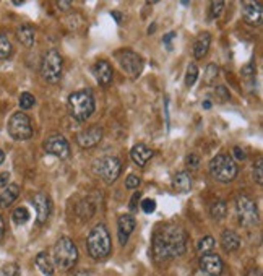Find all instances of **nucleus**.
<instances>
[{
    "instance_id": "obj_1",
    "label": "nucleus",
    "mask_w": 263,
    "mask_h": 276,
    "mask_svg": "<svg viewBox=\"0 0 263 276\" xmlns=\"http://www.w3.org/2000/svg\"><path fill=\"white\" fill-rule=\"evenodd\" d=\"M187 237L183 229L177 224H164L156 231L153 236L151 252L156 263L171 262L172 258H177L186 254Z\"/></svg>"
},
{
    "instance_id": "obj_2",
    "label": "nucleus",
    "mask_w": 263,
    "mask_h": 276,
    "mask_svg": "<svg viewBox=\"0 0 263 276\" xmlns=\"http://www.w3.org/2000/svg\"><path fill=\"white\" fill-rule=\"evenodd\" d=\"M86 247H88V254H90V257L94 258V260L99 262V260H104V258H108L112 248L108 228L104 224H96L91 229V233L88 234Z\"/></svg>"
},
{
    "instance_id": "obj_3",
    "label": "nucleus",
    "mask_w": 263,
    "mask_h": 276,
    "mask_svg": "<svg viewBox=\"0 0 263 276\" xmlns=\"http://www.w3.org/2000/svg\"><path fill=\"white\" fill-rule=\"evenodd\" d=\"M68 111L70 115L78 120L85 122L91 117V114L94 112V97L88 90H80L75 91L68 96Z\"/></svg>"
},
{
    "instance_id": "obj_4",
    "label": "nucleus",
    "mask_w": 263,
    "mask_h": 276,
    "mask_svg": "<svg viewBox=\"0 0 263 276\" xmlns=\"http://www.w3.org/2000/svg\"><path fill=\"white\" fill-rule=\"evenodd\" d=\"M78 250L72 239L62 237L57 240L54 247V266L60 271H68L76 265Z\"/></svg>"
},
{
    "instance_id": "obj_5",
    "label": "nucleus",
    "mask_w": 263,
    "mask_h": 276,
    "mask_svg": "<svg viewBox=\"0 0 263 276\" xmlns=\"http://www.w3.org/2000/svg\"><path fill=\"white\" fill-rule=\"evenodd\" d=\"M209 174L218 182L229 184L238 175V164L229 155H218L209 161Z\"/></svg>"
},
{
    "instance_id": "obj_6",
    "label": "nucleus",
    "mask_w": 263,
    "mask_h": 276,
    "mask_svg": "<svg viewBox=\"0 0 263 276\" xmlns=\"http://www.w3.org/2000/svg\"><path fill=\"white\" fill-rule=\"evenodd\" d=\"M7 130H8V135H10L13 140H18V141L30 140L33 137L31 120H30L28 115L23 114V112L12 114V117L8 119V123H7Z\"/></svg>"
},
{
    "instance_id": "obj_7",
    "label": "nucleus",
    "mask_w": 263,
    "mask_h": 276,
    "mask_svg": "<svg viewBox=\"0 0 263 276\" xmlns=\"http://www.w3.org/2000/svg\"><path fill=\"white\" fill-rule=\"evenodd\" d=\"M41 75L47 83H57L62 77V57L57 51H49L42 59Z\"/></svg>"
},
{
    "instance_id": "obj_8",
    "label": "nucleus",
    "mask_w": 263,
    "mask_h": 276,
    "mask_svg": "<svg viewBox=\"0 0 263 276\" xmlns=\"http://www.w3.org/2000/svg\"><path fill=\"white\" fill-rule=\"evenodd\" d=\"M235 208H238L239 222L244 228H253L258 224V210L253 200H250L245 195H241L235 200Z\"/></svg>"
},
{
    "instance_id": "obj_9",
    "label": "nucleus",
    "mask_w": 263,
    "mask_h": 276,
    "mask_svg": "<svg viewBox=\"0 0 263 276\" xmlns=\"http://www.w3.org/2000/svg\"><path fill=\"white\" fill-rule=\"evenodd\" d=\"M94 171L104 182L112 184L117 181V177L120 175L122 164L116 156H104L99 161H96Z\"/></svg>"
},
{
    "instance_id": "obj_10",
    "label": "nucleus",
    "mask_w": 263,
    "mask_h": 276,
    "mask_svg": "<svg viewBox=\"0 0 263 276\" xmlns=\"http://www.w3.org/2000/svg\"><path fill=\"white\" fill-rule=\"evenodd\" d=\"M116 59L120 64L122 70L132 77V78H137L143 70V59L140 57L137 52L134 51H119L116 54Z\"/></svg>"
},
{
    "instance_id": "obj_11",
    "label": "nucleus",
    "mask_w": 263,
    "mask_h": 276,
    "mask_svg": "<svg viewBox=\"0 0 263 276\" xmlns=\"http://www.w3.org/2000/svg\"><path fill=\"white\" fill-rule=\"evenodd\" d=\"M44 149H46L49 155L60 158V159H67L70 156V145L64 135L49 137L46 140V143H44Z\"/></svg>"
},
{
    "instance_id": "obj_12",
    "label": "nucleus",
    "mask_w": 263,
    "mask_h": 276,
    "mask_svg": "<svg viewBox=\"0 0 263 276\" xmlns=\"http://www.w3.org/2000/svg\"><path fill=\"white\" fill-rule=\"evenodd\" d=\"M223 260L216 254H205L200 257V270L208 276H219L223 273Z\"/></svg>"
},
{
    "instance_id": "obj_13",
    "label": "nucleus",
    "mask_w": 263,
    "mask_h": 276,
    "mask_svg": "<svg viewBox=\"0 0 263 276\" xmlns=\"http://www.w3.org/2000/svg\"><path fill=\"white\" fill-rule=\"evenodd\" d=\"M33 207L36 208V215H38V224H44L49 216H50V211H52V202L50 198L47 197L46 193H36L33 197Z\"/></svg>"
},
{
    "instance_id": "obj_14",
    "label": "nucleus",
    "mask_w": 263,
    "mask_h": 276,
    "mask_svg": "<svg viewBox=\"0 0 263 276\" xmlns=\"http://www.w3.org/2000/svg\"><path fill=\"white\" fill-rule=\"evenodd\" d=\"M102 138V129L98 126H93L86 130H82L76 135V143L82 148H91L94 145H98Z\"/></svg>"
},
{
    "instance_id": "obj_15",
    "label": "nucleus",
    "mask_w": 263,
    "mask_h": 276,
    "mask_svg": "<svg viewBox=\"0 0 263 276\" xmlns=\"http://www.w3.org/2000/svg\"><path fill=\"white\" fill-rule=\"evenodd\" d=\"M242 16L250 26H258L261 23V2H244Z\"/></svg>"
},
{
    "instance_id": "obj_16",
    "label": "nucleus",
    "mask_w": 263,
    "mask_h": 276,
    "mask_svg": "<svg viewBox=\"0 0 263 276\" xmlns=\"http://www.w3.org/2000/svg\"><path fill=\"white\" fill-rule=\"evenodd\" d=\"M135 229V219L130 215H122L117 221V236L120 245H125Z\"/></svg>"
},
{
    "instance_id": "obj_17",
    "label": "nucleus",
    "mask_w": 263,
    "mask_h": 276,
    "mask_svg": "<svg viewBox=\"0 0 263 276\" xmlns=\"http://www.w3.org/2000/svg\"><path fill=\"white\" fill-rule=\"evenodd\" d=\"M93 75L98 80V83L102 85V86H109L112 83V77H114V72H112V67L109 62L106 60H99L96 62L94 67H93Z\"/></svg>"
},
{
    "instance_id": "obj_18",
    "label": "nucleus",
    "mask_w": 263,
    "mask_h": 276,
    "mask_svg": "<svg viewBox=\"0 0 263 276\" xmlns=\"http://www.w3.org/2000/svg\"><path fill=\"white\" fill-rule=\"evenodd\" d=\"M130 156H132V159H134V163L137 166H145L153 158V151L148 148L146 145L138 143V145H135L134 148H132Z\"/></svg>"
},
{
    "instance_id": "obj_19",
    "label": "nucleus",
    "mask_w": 263,
    "mask_h": 276,
    "mask_svg": "<svg viewBox=\"0 0 263 276\" xmlns=\"http://www.w3.org/2000/svg\"><path fill=\"white\" fill-rule=\"evenodd\" d=\"M18 197H20V185L8 184L5 187L4 193L0 195V208H8Z\"/></svg>"
},
{
    "instance_id": "obj_20",
    "label": "nucleus",
    "mask_w": 263,
    "mask_h": 276,
    "mask_svg": "<svg viewBox=\"0 0 263 276\" xmlns=\"http://www.w3.org/2000/svg\"><path fill=\"white\" fill-rule=\"evenodd\" d=\"M172 187L174 190H177L179 193H187L192 189V175L186 171L177 172L174 175V181H172Z\"/></svg>"
},
{
    "instance_id": "obj_21",
    "label": "nucleus",
    "mask_w": 263,
    "mask_h": 276,
    "mask_svg": "<svg viewBox=\"0 0 263 276\" xmlns=\"http://www.w3.org/2000/svg\"><path fill=\"white\" fill-rule=\"evenodd\" d=\"M209 44H212V36H209V33H201L194 44V57L203 59L209 49Z\"/></svg>"
},
{
    "instance_id": "obj_22",
    "label": "nucleus",
    "mask_w": 263,
    "mask_h": 276,
    "mask_svg": "<svg viewBox=\"0 0 263 276\" xmlns=\"http://www.w3.org/2000/svg\"><path fill=\"white\" fill-rule=\"evenodd\" d=\"M36 266L44 276H54L56 266H54V262H52V258L49 257L47 252H39L36 255Z\"/></svg>"
},
{
    "instance_id": "obj_23",
    "label": "nucleus",
    "mask_w": 263,
    "mask_h": 276,
    "mask_svg": "<svg viewBox=\"0 0 263 276\" xmlns=\"http://www.w3.org/2000/svg\"><path fill=\"white\" fill-rule=\"evenodd\" d=\"M221 245L226 252H234L241 245V237L234 231H224L221 234Z\"/></svg>"
},
{
    "instance_id": "obj_24",
    "label": "nucleus",
    "mask_w": 263,
    "mask_h": 276,
    "mask_svg": "<svg viewBox=\"0 0 263 276\" xmlns=\"http://www.w3.org/2000/svg\"><path fill=\"white\" fill-rule=\"evenodd\" d=\"M16 36H18L20 42L26 47H31L34 44V30L30 24H21L18 30H16Z\"/></svg>"
},
{
    "instance_id": "obj_25",
    "label": "nucleus",
    "mask_w": 263,
    "mask_h": 276,
    "mask_svg": "<svg viewBox=\"0 0 263 276\" xmlns=\"http://www.w3.org/2000/svg\"><path fill=\"white\" fill-rule=\"evenodd\" d=\"M209 213H212L213 219H216V221L224 219V218H226V213H227L226 203H224L223 200H216V202L212 205V208H209Z\"/></svg>"
},
{
    "instance_id": "obj_26",
    "label": "nucleus",
    "mask_w": 263,
    "mask_h": 276,
    "mask_svg": "<svg viewBox=\"0 0 263 276\" xmlns=\"http://www.w3.org/2000/svg\"><path fill=\"white\" fill-rule=\"evenodd\" d=\"M216 242H215V239L212 236H205L203 239H200L198 240V244H197V252L201 254V255H205V254H212V250L215 248Z\"/></svg>"
},
{
    "instance_id": "obj_27",
    "label": "nucleus",
    "mask_w": 263,
    "mask_h": 276,
    "mask_svg": "<svg viewBox=\"0 0 263 276\" xmlns=\"http://www.w3.org/2000/svg\"><path fill=\"white\" fill-rule=\"evenodd\" d=\"M13 52V46L5 33H0V59H8Z\"/></svg>"
},
{
    "instance_id": "obj_28",
    "label": "nucleus",
    "mask_w": 263,
    "mask_h": 276,
    "mask_svg": "<svg viewBox=\"0 0 263 276\" xmlns=\"http://www.w3.org/2000/svg\"><path fill=\"white\" fill-rule=\"evenodd\" d=\"M12 218H13L15 224H24V222H28V219H30V211L26 210L24 207H20V208H16L13 211Z\"/></svg>"
},
{
    "instance_id": "obj_29",
    "label": "nucleus",
    "mask_w": 263,
    "mask_h": 276,
    "mask_svg": "<svg viewBox=\"0 0 263 276\" xmlns=\"http://www.w3.org/2000/svg\"><path fill=\"white\" fill-rule=\"evenodd\" d=\"M197 78H198V68L195 64H190L187 67V73H186V85L190 88V86H194L195 82H197Z\"/></svg>"
},
{
    "instance_id": "obj_30",
    "label": "nucleus",
    "mask_w": 263,
    "mask_h": 276,
    "mask_svg": "<svg viewBox=\"0 0 263 276\" xmlns=\"http://www.w3.org/2000/svg\"><path fill=\"white\" fill-rule=\"evenodd\" d=\"M0 276H21L20 266L16 263H8L0 270Z\"/></svg>"
},
{
    "instance_id": "obj_31",
    "label": "nucleus",
    "mask_w": 263,
    "mask_h": 276,
    "mask_svg": "<svg viewBox=\"0 0 263 276\" xmlns=\"http://www.w3.org/2000/svg\"><path fill=\"white\" fill-rule=\"evenodd\" d=\"M34 103H36V99H34V96L30 94V93H23L20 96V108L24 109V111L31 109L33 106H34Z\"/></svg>"
},
{
    "instance_id": "obj_32",
    "label": "nucleus",
    "mask_w": 263,
    "mask_h": 276,
    "mask_svg": "<svg viewBox=\"0 0 263 276\" xmlns=\"http://www.w3.org/2000/svg\"><path fill=\"white\" fill-rule=\"evenodd\" d=\"M253 179L257 181L258 185L263 184V159H261V158L257 161L255 169H253Z\"/></svg>"
},
{
    "instance_id": "obj_33",
    "label": "nucleus",
    "mask_w": 263,
    "mask_h": 276,
    "mask_svg": "<svg viewBox=\"0 0 263 276\" xmlns=\"http://www.w3.org/2000/svg\"><path fill=\"white\" fill-rule=\"evenodd\" d=\"M224 10V2H212V8H209V15H212V18H219Z\"/></svg>"
},
{
    "instance_id": "obj_34",
    "label": "nucleus",
    "mask_w": 263,
    "mask_h": 276,
    "mask_svg": "<svg viewBox=\"0 0 263 276\" xmlns=\"http://www.w3.org/2000/svg\"><path fill=\"white\" fill-rule=\"evenodd\" d=\"M216 77H218V67L215 64H209L208 68H206V83L212 85Z\"/></svg>"
},
{
    "instance_id": "obj_35",
    "label": "nucleus",
    "mask_w": 263,
    "mask_h": 276,
    "mask_svg": "<svg viewBox=\"0 0 263 276\" xmlns=\"http://www.w3.org/2000/svg\"><path fill=\"white\" fill-rule=\"evenodd\" d=\"M142 210L145 211V213H153L154 210H156V202L154 200H151V198H145L143 202H142Z\"/></svg>"
},
{
    "instance_id": "obj_36",
    "label": "nucleus",
    "mask_w": 263,
    "mask_h": 276,
    "mask_svg": "<svg viewBox=\"0 0 263 276\" xmlns=\"http://www.w3.org/2000/svg\"><path fill=\"white\" fill-rule=\"evenodd\" d=\"M140 177L138 175H135V174H130L128 177H127V181H125V187L127 189H137V187L140 185Z\"/></svg>"
},
{
    "instance_id": "obj_37",
    "label": "nucleus",
    "mask_w": 263,
    "mask_h": 276,
    "mask_svg": "<svg viewBox=\"0 0 263 276\" xmlns=\"http://www.w3.org/2000/svg\"><path fill=\"white\" fill-rule=\"evenodd\" d=\"M242 75H245L247 78H250V77H255V67H253L252 64L245 65V67L242 68Z\"/></svg>"
},
{
    "instance_id": "obj_38",
    "label": "nucleus",
    "mask_w": 263,
    "mask_h": 276,
    "mask_svg": "<svg viewBox=\"0 0 263 276\" xmlns=\"http://www.w3.org/2000/svg\"><path fill=\"white\" fill-rule=\"evenodd\" d=\"M187 164H189L192 169H197V167H198V156H197V155H189V156H187Z\"/></svg>"
},
{
    "instance_id": "obj_39",
    "label": "nucleus",
    "mask_w": 263,
    "mask_h": 276,
    "mask_svg": "<svg viewBox=\"0 0 263 276\" xmlns=\"http://www.w3.org/2000/svg\"><path fill=\"white\" fill-rule=\"evenodd\" d=\"M234 156H235V159H239V161H244V159L247 158L245 151H244L241 146H235V148H234Z\"/></svg>"
},
{
    "instance_id": "obj_40",
    "label": "nucleus",
    "mask_w": 263,
    "mask_h": 276,
    "mask_svg": "<svg viewBox=\"0 0 263 276\" xmlns=\"http://www.w3.org/2000/svg\"><path fill=\"white\" fill-rule=\"evenodd\" d=\"M10 182V172H0V187H7Z\"/></svg>"
},
{
    "instance_id": "obj_41",
    "label": "nucleus",
    "mask_w": 263,
    "mask_h": 276,
    "mask_svg": "<svg viewBox=\"0 0 263 276\" xmlns=\"http://www.w3.org/2000/svg\"><path fill=\"white\" fill-rule=\"evenodd\" d=\"M216 94H218V96H221V97H223V101L229 99V93H227V90H226L224 86H218V88H216Z\"/></svg>"
},
{
    "instance_id": "obj_42",
    "label": "nucleus",
    "mask_w": 263,
    "mask_h": 276,
    "mask_svg": "<svg viewBox=\"0 0 263 276\" xmlns=\"http://www.w3.org/2000/svg\"><path fill=\"white\" fill-rule=\"evenodd\" d=\"M175 38V33H168V34H166V36H164V44H166V46H168V49L171 51L172 49V46H171V42H172V39Z\"/></svg>"
},
{
    "instance_id": "obj_43",
    "label": "nucleus",
    "mask_w": 263,
    "mask_h": 276,
    "mask_svg": "<svg viewBox=\"0 0 263 276\" xmlns=\"http://www.w3.org/2000/svg\"><path fill=\"white\" fill-rule=\"evenodd\" d=\"M140 197H142V193H134V198H132V202H130V210L134 211V210H137V202L140 200Z\"/></svg>"
},
{
    "instance_id": "obj_44",
    "label": "nucleus",
    "mask_w": 263,
    "mask_h": 276,
    "mask_svg": "<svg viewBox=\"0 0 263 276\" xmlns=\"http://www.w3.org/2000/svg\"><path fill=\"white\" fill-rule=\"evenodd\" d=\"M57 7L62 8V10H65V12H68L70 8H72V4H70V2H57Z\"/></svg>"
},
{
    "instance_id": "obj_45",
    "label": "nucleus",
    "mask_w": 263,
    "mask_h": 276,
    "mask_svg": "<svg viewBox=\"0 0 263 276\" xmlns=\"http://www.w3.org/2000/svg\"><path fill=\"white\" fill-rule=\"evenodd\" d=\"M4 234H5V224H4L2 216H0V242L4 240Z\"/></svg>"
},
{
    "instance_id": "obj_46",
    "label": "nucleus",
    "mask_w": 263,
    "mask_h": 276,
    "mask_svg": "<svg viewBox=\"0 0 263 276\" xmlns=\"http://www.w3.org/2000/svg\"><path fill=\"white\" fill-rule=\"evenodd\" d=\"M73 276H93L90 271H88V270H82V271H78V273H75Z\"/></svg>"
},
{
    "instance_id": "obj_47",
    "label": "nucleus",
    "mask_w": 263,
    "mask_h": 276,
    "mask_svg": "<svg viewBox=\"0 0 263 276\" xmlns=\"http://www.w3.org/2000/svg\"><path fill=\"white\" fill-rule=\"evenodd\" d=\"M247 276H263V274H261L260 270H250V271L247 273Z\"/></svg>"
},
{
    "instance_id": "obj_48",
    "label": "nucleus",
    "mask_w": 263,
    "mask_h": 276,
    "mask_svg": "<svg viewBox=\"0 0 263 276\" xmlns=\"http://www.w3.org/2000/svg\"><path fill=\"white\" fill-rule=\"evenodd\" d=\"M112 16H114V18H116V21H117V23H120L122 16H120V13H119V12H112Z\"/></svg>"
},
{
    "instance_id": "obj_49",
    "label": "nucleus",
    "mask_w": 263,
    "mask_h": 276,
    "mask_svg": "<svg viewBox=\"0 0 263 276\" xmlns=\"http://www.w3.org/2000/svg\"><path fill=\"white\" fill-rule=\"evenodd\" d=\"M4 161H5V153H4V149H0V164Z\"/></svg>"
},
{
    "instance_id": "obj_50",
    "label": "nucleus",
    "mask_w": 263,
    "mask_h": 276,
    "mask_svg": "<svg viewBox=\"0 0 263 276\" xmlns=\"http://www.w3.org/2000/svg\"><path fill=\"white\" fill-rule=\"evenodd\" d=\"M203 108H205V109H209V108H212V101H205V103H203Z\"/></svg>"
}]
</instances>
